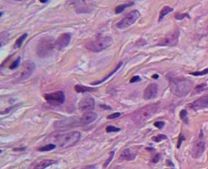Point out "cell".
Instances as JSON below:
<instances>
[{
	"label": "cell",
	"instance_id": "1",
	"mask_svg": "<svg viewBox=\"0 0 208 169\" xmlns=\"http://www.w3.org/2000/svg\"><path fill=\"white\" fill-rule=\"evenodd\" d=\"M169 85L171 91L177 96H185L190 92L192 82L185 78H169Z\"/></svg>",
	"mask_w": 208,
	"mask_h": 169
},
{
	"label": "cell",
	"instance_id": "2",
	"mask_svg": "<svg viewBox=\"0 0 208 169\" xmlns=\"http://www.w3.org/2000/svg\"><path fill=\"white\" fill-rule=\"evenodd\" d=\"M158 108H159V105L156 103L145 105L133 113L131 116L132 119L137 124H142L157 112Z\"/></svg>",
	"mask_w": 208,
	"mask_h": 169
},
{
	"label": "cell",
	"instance_id": "3",
	"mask_svg": "<svg viewBox=\"0 0 208 169\" xmlns=\"http://www.w3.org/2000/svg\"><path fill=\"white\" fill-rule=\"evenodd\" d=\"M55 141L60 147L68 148L74 145L79 141L81 138V133L79 132H71L67 133H59L55 136Z\"/></svg>",
	"mask_w": 208,
	"mask_h": 169
},
{
	"label": "cell",
	"instance_id": "4",
	"mask_svg": "<svg viewBox=\"0 0 208 169\" xmlns=\"http://www.w3.org/2000/svg\"><path fill=\"white\" fill-rule=\"evenodd\" d=\"M56 47V41L51 37H44L39 40L36 48L37 55L41 58L48 56Z\"/></svg>",
	"mask_w": 208,
	"mask_h": 169
},
{
	"label": "cell",
	"instance_id": "5",
	"mask_svg": "<svg viewBox=\"0 0 208 169\" xmlns=\"http://www.w3.org/2000/svg\"><path fill=\"white\" fill-rule=\"evenodd\" d=\"M112 43H113V40L111 37H99L95 40L88 42L87 43L85 44V47L89 51H93V52H99V51H103L104 49L109 47L112 44Z\"/></svg>",
	"mask_w": 208,
	"mask_h": 169
},
{
	"label": "cell",
	"instance_id": "6",
	"mask_svg": "<svg viewBox=\"0 0 208 169\" xmlns=\"http://www.w3.org/2000/svg\"><path fill=\"white\" fill-rule=\"evenodd\" d=\"M140 17V12L138 10H133L128 13L125 17H124L117 24V27L120 29H125L135 23L137 20Z\"/></svg>",
	"mask_w": 208,
	"mask_h": 169
},
{
	"label": "cell",
	"instance_id": "7",
	"mask_svg": "<svg viewBox=\"0 0 208 169\" xmlns=\"http://www.w3.org/2000/svg\"><path fill=\"white\" fill-rule=\"evenodd\" d=\"M79 109L83 112H90L94 110L95 107V99L90 96L83 97L78 104Z\"/></svg>",
	"mask_w": 208,
	"mask_h": 169
},
{
	"label": "cell",
	"instance_id": "8",
	"mask_svg": "<svg viewBox=\"0 0 208 169\" xmlns=\"http://www.w3.org/2000/svg\"><path fill=\"white\" fill-rule=\"evenodd\" d=\"M44 98L49 102L63 104L65 100V96L63 91H58L53 93H47L44 95Z\"/></svg>",
	"mask_w": 208,
	"mask_h": 169
},
{
	"label": "cell",
	"instance_id": "9",
	"mask_svg": "<svg viewBox=\"0 0 208 169\" xmlns=\"http://www.w3.org/2000/svg\"><path fill=\"white\" fill-rule=\"evenodd\" d=\"M180 32L177 30L171 35H168L164 39H163L161 41L158 43L159 46H169L173 47L176 46L178 43V38H179Z\"/></svg>",
	"mask_w": 208,
	"mask_h": 169
},
{
	"label": "cell",
	"instance_id": "10",
	"mask_svg": "<svg viewBox=\"0 0 208 169\" xmlns=\"http://www.w3.org/2000/svg\"><path fill=\"white\" fill-rule=\"evenodd\" d=\"M35 70V64L30 61H25L23 65V69H22L21 74H20V79L24 80L29 78L31 74L34 73Z\"/></svg>",
	"mask_w": 208,
	"mask_h": 169
},
{
	"label": "cell",
	"instance_id": "11",
	"mask_svg": "<svg viewBox=\"0 0 208 169\" xmlns=\"http://www.w3.org/2000/svg\"><path fill=\"white\" fill-rule=\"evenodd\" d=\"M71 41V34L69 33H64L61 34L56 41V47L59 50L64 48L68 46Z\"/></svg>",
	"mask_w": 208,
	"mask_h": 169
},
{
	"label": "cell",
	"instance_id": "12",
	"mask_svg": "<svg viewBox=\"0 0 208 169\" xmlns=\"http://www.w3.org/2000/svg\"><path fill=\"white\" fill-rule=\"evenodd\" d=\"M158 91H159V88H158L157 84L155 83H151L150 85H148L144 91V99L145 100H151L157 96Z\"/></svg>",
	"mask_w": 208,
	"mask_h": 169
},
{
	"label": "cell",
	"instance_id": "13",
	"mask_svg": "<svg viewBox=\"0 0 208 169\" xmlns=\"http://www.w3.org/2000/svg\"><path fill=\"white\" fill-rule=\"evenodd\" d=\"M190 107L194 110H199L202 109L208 108V94L204 96L199 98L190 104Z\"/></svg>",
	"mask_w": 208,
	"mask_h": 169
},
{
	"label": "cell",
	"instance_id": "14",
	"mask_svg": "<svg viewBox=\"0 0 208 169\" xmlns=\"http://www.w3.org/2000/svg\"><path fill=\"white\" fill-rule=\"evenodd\" d=\"M205 143L203 141H199L196 142L195 144L193 145L191 149V154L192 156L197 159L201 156L202 154H203L204 150H205Z\"/></svg>",
	"mask_w": 208,
	"mask_h": 169
},
{
	"label": "cell",
	"instance_id": "15",
	"mask_svg": "<svg viewBox=\"0 0 208 169\" xmlns=\"http://www.w3.org/2000/svg\"><path fill=\"white\" fill-rule=\"evenodd\" d=\"M97 115L95 113L90 111V112H85V115H82V117L80 118V124L82 126L88 125L93 122L96 119Z\"/></svg>",
	"mask_w": 208,
	"mask_h": 169
},
{
	"label": "cell",
	"instance_id": "16",
	"mask_svg": "<svg viewBox=\"0 0 208 169\" xmlns=\"http://www.w3.org/2000/svg\"><path fill=\"white\" fill-rule=\"evenodd\" d=\"M136 155H137V152L135 150H133V149H126L121 153L120 157L122 159L130 161V160H133V159H135Z\"/></svg>",
	"mask_w": 208,
	"mask_h": 169
},
{
	"label": "cell",
	"instance_id": "17",
	"mask_svg": "<svg viewBox=\"0 0 208 169\" xmlns=\"http://www.w3.org/2000/svg\"><path fill=\"white\" fill-rule=\"evenodd\" d=\"M122 66V62H121V61H120V63H119L118 65H117V66H116V68L114 69V70H113V71H111V73H109L108 74H107V75L106 76V77H104V78H102V79H101V80H99V81H96V82H94V83H91V85H98V84H100V83H103L104 81L107 80V79H108V78H110V77H111V76L113 75L114 73H116V71L118 70L120 68V66Z\"/></svg>",
	"mask_w": 208,
	"mask_h": 169
},
{
	"label": "cell",
	"instance_id": "18",
	"mask_svg": "<svg viewBox=\"0 0 208 169\" xmlns=\"http://www.w3.org/2000/svg\"><path fill=\"white\" fill-rule=\"evenodd\" d=\"M56 161L55 160H51V159H46V160H42L41 162H40L37 166L34 167V168L36 169H42V168H46L47 167L51 166L52 164L56 163Z\"/></svg>",
	"mask_w": 208,
	"mask_h": 169
},
{
	"label": "cell",
	"instance_id": "19",
	"mask_svg": "<svg viewBox=\"0 0 208 169\" xmlns=\"http://www.w3.org/2000/svg\"><path fill=\"white\" fill-rule=\"evenodd\" d=\"M173 11V8L171 7H169V6H165V7H163V9L161 10V12H160V17H159V21H161L163 18H164V17L166 16V15H167L169 12H172Z\"/></svg>",
	"mask_w": 208,
	"mask_h": 169
},
{
	"label": "cell",
	"instance_id": "20",
	"mask_svg": "<svg viewBox=\"0 0 208 169\" xmlns=\"http://www.w3.org/2000/svg\"><path fill=\"white\" fill-rule=\"evenodd\" d=\"M75 90L77 92L81 93V92H91V91L95 90V88H89V87H85V86L77 84V85L75 86Z\"/></svg>",
	"mask_w": 208,
	"mask_h": 169
},
{
	"label": "cell",
	"instance_id": "21",
	"mask_svg": "<svg viewBox=\"0 0 208 169\" xmlns=\"http://www.w3.org/2000/svg\"><path fill=\"white\" fill-rule=\"evenodd\" d=\"M27 37H28V34H24L23 35L20 37V38H18L16 39V43H15V48H19V47H20L22 43H23V42L24 41V39H26Z\"/></svg>",
	"mask_w": 208,
	"mask_h": 169
},
{
	"label": "cell",
	"instance_id": "22",
	"mask_svg": "<svg viewBox=\"0 0 208 169\" xmlns=\"http://www.w3.org/2000/svg\"><path fill=\"white\" fill-rule=\"evenodd\" d=\"M133 5V2H130V3H125V4H122L120 5V6H117L116 8V14H119V13H121L123 12L124 10H125L127 7H130Z\"/></svg>",
	"mask_w": 208,
	"mask_h": 169
},
{
	"label": "cell",
	"instance_id": "23",
	"mask_svg": "<svg viewBox=\"0 0 208 169\" xmlns=\"http://www.w3.org/2000/svg\"><path fill=\"white\" fill-rule=\"evenodd\" d=\"M56 145L55 144H48V145H44V146L41 147V148H39L38 150L41 152L51 151V150H52V149H56Z\"/></svg>",
	"mask_w": 208,
	"mask_h": 169
},
{
	"label": "cell",
	"instance_id": "24",
	"mask_svg": "<svg viewBox=\"0 0 208 169\" xmlns=\"http://www.w3.org/2000/svg\"><path fill=\"white\" fill-rule=\"evenodd\" d=\"M208 89V85L207 84H205V83H203V84H200V85H198L196 88H194V92L199 93L202 92L203 91H206Z\"/></svg>",
	"mask_w": 208,
	"mask_h": 169
},
{
	"label": "cell",
	"instance_id": "25",
	"mask_svg": "<svg viewBox=\"0 0 208 169\" xmlns=\"http://www.w3.org/2000/svg\"><path fill=\"white\" fill-rule=\"evenodd\" d=\"M180 117L181 118V120L185 123L188 124V117H187V111L185 110H182L180 113Z\"/></svg>",
	"mask_w": 208,
	"mask_h": 169
},
{
	"label": "cell",
	"instance_id": "26",
	"mask_svg": "<svg viewBox=\"0 0 208 169\" xmlns=\"http://www.w3.org/2000/svg\"><path fill=\"white\" fill-rule=\"evenodd\" d=\"M167 138V136H165V135L163 134H160L158 135V136H156V137H153L152 140L155 142H160L162 141H163V140H166Z\"/></svg>",
	"mask_w": 208,
	"mask_h": 169
},
{
	"label": "cell",
	"instance_id": "27",
	"mask_svg": "<svg viewBox=\"0 0 208 169\" xmlns=\"http://www.w3.org/2000/svg\"><path fill=\"white\" fill-rule=\"evenodd\" d=\"M120 128L113 127V126H107L106 127V132H108V133L109 132H120Z\"/></svg>",
	"mask_w": 208,
	"mask_h": 169
},
{
	"label": "cell",
	"instance_id": "28",
	"mask_svg": "<svg viewBox=\"0 0 208 169\" xmlns=\"http://www.w3.org/2000/svg\"><path fill=\"white\" fill-rule=\"evenodd\" d=\"M20 57H18L16 61H14L12 62V65L10 66V69H16L17 67L20 66Z\"/></svg>",
	"mask_w": 208,
	"mask_h": 169
},
{
	"label": "cell",
	"instance_id": "29",
	"mask_svg": "<svg viewBox=\"0 0 208 169\" xmlns=\"http://www.w3.org/2000/svg\"><path fill=\"white\" fill-rule=\"evenodd\" d=\"M206 73H208V68L206 69H203V70H202V71H197V72H194V73H192L191 74H193V75H194V76H201V75H204V74H206Z\"/></svg>",
	"mask_w": 208,
	"mask_h": 169
},
{
	"label": "cell",
	"instance_id": "30",
	"mask_svg": "<svg viewBox=\"0 0 208 169\" xmlns=\"http://www.w3.org/2000/svg\"><path fill=\"white\" fill-rule=\"evenodd\" d=\"M185 17H188L189 18V15L187 14V13H184V14H181V13H177V14L175 15V18L177 20H179V21H181V20H183L185 18Z\"/></svg>",
	"mask_w": 208,
	"mask_h": 169
},
{
	"label": "cell",
	"instance_id": "31",
	"mask_svg": "<svg viewBox=\"0 0 208 169\" xmlns=\"http://www.w3.org/2000/svg\"><path fill=\"white\" fill-rule=\"evenodd\" d=\"M114 154H115V152H114V151L111 152V154H110V156H109L108 159H107V160H106V163H105V164H104V165H103V167H106L108 166L109 163H111V160H112V159H113Z\"/></svg>",
	"mask_w": 208,
	"mask_h": 169
},
{
	"label": "cell",
	"instance_id": "32",
	"mask_svg": "<svg viewBox=\"0 0 208 169\" xmlns=\"http://www.w3.org/2000/svg\"><path fill=\"white\" fill-rule=\"evenodd\" d=\"M120 116V113H114V114H111V115L107 116V119H114V118H116Z\"/></svg>",
	"mask_w": 208,
	"mask_h": 169
},
{
	"label": "cell",
	"instance_id": "33",
	"mask_svg": "<svg viewBox=\"0 0 208 169\" xmlns=\"http://www.w3.org/2000/svg\"><path fill=\"white\" fill-rule=\"evenodd\" d=\"M164 122H163V121H157V122H155V126L158 127L159 129H161V128L164 127Z\"/></svg>",
	"mask_w": 208,
	"mask_h": 169
},
{
	"label": "cell",
	"instance_id": "34",
	"mask_svg": "<svg viewBox=\"0 0 208 169\" xmlns=\"http://www.w3.org/2000/svg\"><path fill=\"white\" fill-rule=\"evenodd\" d=\"M141 80H142V78H141L139 76H133V78L130 79V83H137V82H140Z\"/></svg>",
	"mask_w": 208,
	"mask_h": 169
},
{
	"label": "cell",
	"instance_id": "35",
	"mask_svg": "<svg viewBox=\"0 0 208 169\" xmlns=\"http://www.w3.org/2000/svg\"><path fill=\"white\" fill-rule=\"evenodd\" d=\"M160 154H156L154 158H153L151 162H152L153 163H157L158 162H159V160H160Z\"/></svg>",
	"mask_w": 208,
	"mask_h": 169
},
{
	"label": "cell",
	"instance_id": "36",
	"mask_svg": "<svg viewBox=\"0 0 208 169\" xmlns=\"http://www.w3.org/2000/svg\"><path fill=\"white\" fill-rule=\"evenodd\" d=\"M184 140H185V138H184V137H183V135L181 133L179 136V141H178V144H177V148H180V147H181V145L182 141H184Z\"/></svg>",
	"mask_w": 208,
	"mask_h": 169
},
{
	"label": "cell",
	"instance_id": "37",
	"mask_svg": "<svg viewBox=\"0 0 208 169\" xmlns=\"http://www.w3.org/2000/svg\"><path fill=\"white\" fill-rule=\"evenodd\" d=\"M100 107H102V109H106V110H111V109L110 106H107L106 105H100Z\"/></svg>",
	"mask_w": 208,
	"mask_h": 169
},
{
	"label": "cell",
	"instance_id": "38",
	"mask_svg": "<svg viewBox=\"0 0 208 169\" xmlns=\"http://www.w3.org/2000/svg\"><path fill=\"white\" fill-rule=\"evenodd\" d=\"M167 165H170V166L174 167V164L172 163L171 161H169V160H167Z\"/></svg>",
	"mask_w": 208,
	"mask_h": 169
},
{
	"label": "cell",
	"instance_id": "39",
	"mask_svg": "<svg viewBox=\"0 0 208 169\" xmlns=\"http://www.w3.org/2000/svg\"><path fill=\"white\" fill-rule=\"evenodd\" d=\"M152 78H154L155 79H158V78H159V75H158V74H154V75L152 76Z\"/></svg>",
	"mask_w": 208,
	"mask_h": 169
},
{
	"label": "cell",
	"instance_id": "40",
	"mask_svg": "<svg viewBox=\"0 0 208 169\" xmlns=\"http://www.w3.org/2000/svg\"><path fill=\"white\" fill-rule=\"evenodd\" d=\"M40 2H42V3H45V2H47L49 1V0H39Z\"/></svg>",
	"mask_w": 208,
	"mask_h": 169
},
{
	"label": "cell",
	"instance_id": "41",
	"mask_svg": "<svg viewBox=\"0 0 208 169\" xmlns=\"http://www.w3.org/2000/svg\"><path fill=\"white\" fill-rule=\"evenodd\" d=\"M95 166H89V167H85V168H95Z\"/></svg>",
	"mask_w": 208,
	"mask_h": 169
},
{
	"label": "cell",
	"instance_id": "42",
	"mask_svg": "<svg viewBox=\"0 0 208 169\" xmlns=\"http://www.w3.org/2000/svg\"><path fill=\"white\" fill-rule=\"evenodd\" d=\"M16 1H24V0H16Z\"/></svg>",
	"mask_w": 208,
	"mask_h": 169
}]
</instances>
